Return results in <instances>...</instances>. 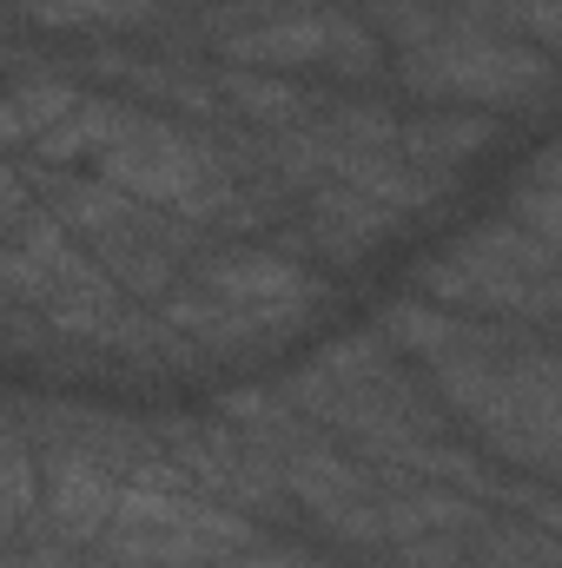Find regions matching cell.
<instances>
[{
	"label": "cell",
	"mask_w": 562,
	"mask_h": 568,
	"mask_svg": "<svg viewBox=\"0 0 562 568\" xmlns=\"http://www.w3.org/2000/svg\"><path fill=\"white\" fill-rule=\"evenodd\" d=\"M53 219L73 232V245L100 265V278L120 297H165L199 258V232L152 212L140 199L113 192L107 179H60L53 185Z\"/></svg>",
	"instance_id": "8992f818"
},
{
	"label": "cell",
	"mask_w": 562,
	"mask_h": 568,
	"mask_svg": "<svg viewBox=\"0 0 562 568\" xmlns=\"http://www.w3.org/2000/svg\"><path fill=\"white\" fill-rule=\"evenodd\" d=\"M159 20V0H27V27L40 33H133Z\"/></svg>",
	"instance_id": "9a60e30c"
},
{
	"label": "cell",
	"mask_w": 562,
	"mask_h": 568,
	"mask_svg": "<svg viewBox=\"0 0 562 568\" xmlns=\"http://www.w3.org/2000/svg\"><path fill=\"white\" fill-rule=\"evenodd\" d=\"M496 140V120L490 113H470V106H443V113H423V120H404L398 133V152L423 165V172H456L463 159H476L483 145Z\"/></svg>",
	"instance_id": "4fadbf2b"
},
{
	"label": "cell",
	"mask_w": 562,
	"mask_h": 568,
	"mask_svg": "<svg viewBox=\"0 0 562 568\" xmlns=\"http://www.w3.org/2000/svg\"><path fill=\"white\" fill-rule=\"evenodd\" d=\"M120 483H127L120 463H107L93 449H73V443H53V449H40V503H33V516H40V529L53 542L93 549L107 516H113Z\"/></svg>",
	"instance_id": "30bf717a"
},
{
	"label": "cell",
	"mask_w": 562,
	"mask_h": 568,
	"mask_svg": "<svg viewBox=\"0 0 562 568\" xmlns=\"http://www.w3.org/2000/svg\"><path fill=\"white\" fill-rule=\"evenodd\" d=\"M185 284H199L205 297H219V304H232V311L272 324L284 337H291V331L318 311V297H324V284H318L311 265H298V258H284V252H265V245L205 252V258L185 265Z\"/></svg>",
	"instance_id": "9c48e42d"
},
{
	"label": "cell",
	"mask_w": 562,
	"mask_h": 568,
	"mask_svg": "<svg viewBox=\"0 0 562 568\" xmlns=\"http://www.w3.org/2000/svg\"><path fill=\"white\" fill-rule=\"evenodd\" d=\"M436 410L456 417L490 456L530 469L536 483L550 476L556 456V351L550 337H523L516 324H483L470 317L450 351L423 364Z\"/></svg>",
	"instance_id": "7a4b0ae2"
},
{
	"label": "cell",
	"mask_w": 562,
	"mask_h": 568,
	"mask_svg": "<svg viewBox=\"0 0 562 568\" xmlns=\"http://www.w3.org/2000/svg\"><path fill=\"white\" fill-rule=\"evenodd\" d=\"M145 126L140 106H127V100H113V93H80L53 126H47V140L33 145V159L40 165H93L100 152H113L120 140H133Z\"/></svg>",
	"instance_id": "7c38bea8"
},
{
	"label": "cell",
	"mask_w": 562,
	"mask_h": 568,
	"mask_svg": "<svg viewBox=\"0 0 562 568\" xmlns=\"http://www.w3.org/2000/svg\"><path fill=\"white\" fill-rule=\"evenodd\" d=\"M450 7H456V20L404 53L398 80L418 100L490 113V106H523V100H536L550 87V53L543 47H516L510 33L483 27L470 13V0H450Z\"/></svg>",
	"instance_id": "52a82bcc"
},
{
	"label": "cell",
	"mask_w": 562,
	"mask_h": 568,
	"mask_svg": "<svg viewBox=\"0 0 562 568\" xmlns=\"http://www.w3.org/2000/svg\"><path fill=\"white\" fill-rule=\"evenodd\" d=\"M279 390L311 429H324L338 449H351L358 463H371L384 476L450 483V489H463L476 503L503 489L496 469L456 443V429L436 410V397L404 377V357H391L378 344V331L371 337H331L324 351H311L284 377Z\"/></svg>",
	"instance_id": "6da1fadb"
},
{
	"label": "cell",
	"mask_w": 562,
	"mask_h": 568,
	"mask_svg": "<svg viewBox=\"0 0 562 568\" xmlns=\"http://www.w3.org/2000/svg\"><path fill=\"white\" fill-rule=\"evenodd\" d=\"M463 568H556V536H550V523H530V529H516V523L496 529L490 523Z\"/></svg>",
	"instance_id": "2e32d148"
},
{
	"label": "cell",
	"mask_w": 562,
	"mask_h": 568,
	"mask_svg": "<svg viewBox=\"0 0 562 568\" xmlns=\"http://www.w3.org/2000/svg\"><path fill=\"white\" fill-rule=\"evenodd\" d=\"M225 568H338V562L318 556V549H291V542H252V549H239Z\"/></svg>",
	"instance_id": "e0dca14e"
},
{
	"label": "cell",
	"mask_w": 562,
	"mask_h": 568,
	"mask_svg": "<svg viewBox=\"0 0 562 568\" xmlns=\"http://www.w3.org/2000/svg\"><path fill=\"white\" fill-rule=\"evenodd\" d=\"M418 297L483 317V324H530L550 337L556 317V239L523 232L510 212L456 245H443L430 265L418 272Z\"/></svg>",
	"instance_id": "5b68a950"
},
{
	"label": "cell",
	"mask_w": 562,
	"mask_h": 568,
	"mask_svg": "<svg viewBox=\"0 0 562 568\" xmlns=\"http://www.w3.org/2000/svg\"><path fill=\"white\" fill-rule=\"evenodd\" d=\"M0 568H120V562L87 556V549H67V542H47V549H33V556H7Z\"/></svg>",
	"instance_id": "ac0fdd59"
},
{
	"label": "cell",
	"mask_w": 562,
	"mask_h": 568,
	"mask_svg": "<svg viewBox=\"0 0 562 568\" xmlns=\"http://www.w3.org/2000/svg\"><path fill=\"white\" fill-rule=\"evenodd\" d=\"M259 542V523L212 503L165 449L127 469L113 516L100 529V556L120 568H225Z\"/></svg>",
	"instance_id": "3957f363"
},
{
	"label": "cell",
	"mask_w": 562,
	"mask_h": 568,
	"mask_svg": "<svg viewBox=\"0 0 562 568\" xmlns=\"http://www.w3.org/2000/svg\"><path fill=\"white\" fill-rule=\"evenodd\" d=\"M212 47L225 67L245 73H331V80H378L384 67V40L331 7H272V13H245V20H219Z\"/></svg>",
	"instance_id": "ba28073f"
},
{
	"label": "cell",
	"mask_w": 562,
	"mask_h": 568,
	"mask_svg": "<svg viewBox=\"0 0 562 568\" xmlns=\"http://www.w3.org/2000/svg\"><path fill=\"white\" fill-rule=\"evenodd\" d=\"M398 225H404V219H398L391 205H378V199H364V192H351V185H311V192H304V245L324 252V258H338V265L371 258Z\"/></svg>",
	"instance_id": "8fae6325"
},
{
	"label": "cell",
	"mask_w": 562,
	"mask_h": 568,
	"mask_svg": "<svg viewBox=\"0 0 562 568\" xmlns=\"http://www.w3.org/2000/svg\"><path fill=\"white\" fill-rule=\"evenodd\" d=\"M87 87H73V80H53V73H20V80H7L0 87V145H33L47 140V126L80 100Z\"/></svg>",
	"instance_id": "5bb4252c"
},
{
	"label": "cell",
	"mask_w": 562,
	"mask_h": 568,
	"mask_svg": "<svg viewBox=\"0 0 562 568\" xmlns=\"http://www.w3.org/2000/svg\"><path fill=\"white\" fill-rule=\"evenodd\" d=\"M27 212H33V185H27L13 165H0V232H13Z\"/></svg>",
	"instance_id": "d6986e66"
},
{
	"label": "cell",
	"mask_w": 562,
	"mask_h": 568,
	"mask_svg": "<svg viewBox=\"0 0 562 568\" xmlns=\"http://www.w3.org/2000/svg\"><path fill=\"white\" fill-rule=\"evenodd\" d=\"M93 179H107L113 192L140 199L152 212L192 225V232H252L265 212L245 199V179L232 172V159L205 133L172 126V120H145L133 140L93 159Z\"/></svg>",
	"instance_id": "277c9868"
}]
</instances>
